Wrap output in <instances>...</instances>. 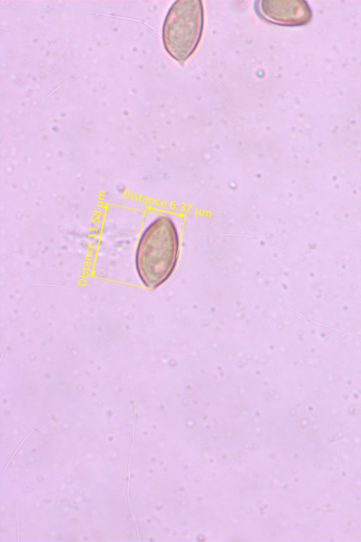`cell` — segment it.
Masks as SVG:
<instances>
[{
    "instance_id": "obj_3",
    "label": "cell",
    "mask_w": 361,
    "mask_h": 542,
    "mask_svg": "<svg viewBox=\"0 0 361 542\" xmlns=\"http://www.w3.org/2000/svg\"><path fill=\"white\" fill-rule=\"evenodd\" d=\"M255 4L259 16L276 25L300 26L312 18L311 8L305 1H259Z\"/></svg>"
},
{
    "instance_id": "obj_1",
    "label": "cell",
    "mask_w": 361,
    "mask_h": 542,
    "mask_svg": "<svg viewBox=\"0 0 361 542\" xmlns=\"http://www.w3.org/2000/svg\"><path fill=\"white\" fill-rule=\"evenodd\" d=\"M179 235L173 219L161 215L143 231L135 251V267L143 284L156 289L172 275L178 261Z\"/></svg>"
},
{
    "instance_id": "obj_2",
    "label": "cell",
    "mask_w": 361,
    "mask_h": 542,
    "mask_svg": "<svg viewBox=\"0 0 361 542\" xmlns=\"http://www.w3.org/2000/svg\"><path fill=\"white\" fill-rule=\"evenodd\" d=\"M203 28L201 1H176L166 16L163 42L167 52L176 61L185 62L195 50Z\"/></svg>"
}]
</instances>
